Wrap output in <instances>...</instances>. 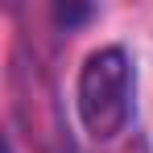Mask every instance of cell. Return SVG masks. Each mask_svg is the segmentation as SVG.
<instances>
[{
	"label": "cell",
	"mask_w": 153,
	"mask_h": 153,
	"mask_svg": "<svg viewBox=\"0 0 153 153\" xmlns=\"http://www.w3.org/2000/svg\"><path fill=\"white\" fill-rule=\"evenodd\" d=\"M79 124L91 141H116L137 108V66L124 46H100L83 58L75 83Z\"/></svg>",
	"instance_id": "1"
},
{
	"label": "cell",
	"mask_w": 153,
	"mask_h": 153,
	"mask_svg": "<svg viewBox=\"0 0 153 153\" xmlns=\"http://www.w3.org/2000/svg\"><path fill=\"white\" fill-rule=\"evenodd\" d=\"M91 17V8H58V21L62 25H79V21H87Z\"/></svg>",
	"instance_id": "2"
}]
</instances>
